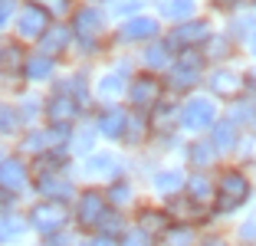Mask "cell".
<instances>
[{"label": "cell", "instance_id": "25", "mask_svg": "<svg viewBox=\"0 0 256 246\" xmlns=\"http://www.w3.org/2000/svg\"><path fill=\"white\" fill-rule=\"evenodd\" d=\"M184 184V174L181 171H161L158 178H154V187H158V190H178V187Z\"/></svg>", "mask_w": 256, "mask_h": 246}, {"label": "cell", "instance_id": "12", "mask_svg": "<svg viewBox=\"0 0 256 246\" xmlns=\"http://www.w3.org/2000/svg\"><path fill=\"white\" fill-rule=\"evenodd\" d=\"M26 184V168L14 158H4L0 161V187H10V190H20Z\"/></svg>", "mask_w": 256, "mask_h": 246}, {"label": "cell", "instance_id": "27", "mask_svg": "<svg viewBox=\"0 0 256 246\" xmlns=\"http://www.w3.org/2000/svg\"><path fill=\"white\" fill-rule=\"evenodd\" d=\"M144 60H148L154 69L168 66V46H164V43H154V46H148V52H144Z\"/></svg>", "mask_w": 256, "mask_h": 246}, {"label": "cell", "instance_id": "10", "mask_svg": "<svg viewBox=\"0 0 256 246\" xmlns=\"http://www.w3.org/2000/svg\"><path fill=\"white\" fill-rule=\"evenodd\" d=\"M154 33H158V23L151 20V16H135V20H128L118 30V36L125 43H135V40H151Z\"/></svg>", "mask_w": 256, "mask_h": 246}, {"label": "cell", "instance_id": "26", "mask_svg": "<svg viewBox=\"0 0 256 246\" xmlns=\"http://www.w3.org/2000/svg\"><path fill=\"white\" fill-rule=\"evenodd\" d=\"M190 161H194L197 168H207V164H214V144L197 142L194 148H190Z\"/></svg>", "mask_w": 256, "mask_h": 246}, {"label": "cell", "instance_id": "16", "mask_svg": "<svg viewBox=\"0 0 256 246\" xmlns=\"http://www.w3.org/2000/svg\"><path fill=\"white\" fill-rule=\"evenodd\" d=\"M138 226H142L138 233H144V236L151 240L154 233H164V230H168V216L158 214V210H142V216H138Z\"/></svg>", "mask_w": 256, "mask_h": 246}, {"label": "cell", "instance_id": "31", "mask_svg": "<svg viewBox=\"0 0 256 246\" xmlns=\"http://www.w3.org/2000/svg\"><path fill=\"white\" fill-rule=\"evenodd\" d=\"M50 138H53V134H46V132H33L30 138H26V151H46V148H50V144H46Z\"/></svg>", "mask_w": 256, "mask_h": 246}, {"label": "cell", "instance_id": "36", "mask_svg": "<svg viewBox=\"0 0 256 246\" xmlns=\"http://www.w3.org/2000/svg\"><path fill=\"white\" fill-rule=\"evenodd\" d=\"M14 16V0H0V26H7Z\"/></svg>", "mask_w": 256, "mask_h": 246}, {"label": "cell", "instance_id": "30", "mask_svg": "<svg viewBox=\"0 0 256 246\" xmlns=\"http://www.w3.org/2000/svg\"><path fill=\"white\" fill-rule=\"evenodd\" d=\"M98 226L106 230V233H102V236H108V240H112V233H122V226H125V224H122V216H115V214H106V216H102V224H98Z\"/></svg>", "mask_w": 256, "mask_h": 246}, {"label": "cell", "instance_id": "15", "mask_svg": "<svg viewBox=\"0 0 256 246\" xmlns=\"http://www.w3.org/2000/svg\"><path fill=\"white\" fill-rule=\"evenodd\" d=\"M197 76H200V56H194V52H184L181 62L174 66V79L181 82V86H190Z\"/></svg>", "mask_w": 256, "mask_h": 246}, {"label": "cell", "instance_id": "1", "mask_svg": "<svg viewBox=\"0 0 256 246\" xmlns=\"http://www.w3.org/2000/svg\"><path fill=\"white\" fill-rule=\"evenodd\" d=\"M66 220H69V214H66V207H62L60 200L36 204V207L30 210V216H26V224H30L33 230H40L43 236H56V233H62Z\"/></svg>", "mask_w": 256, "mask_h": 246}, {"label": "cell", "instance_id": "14", "mask_svg": "<svg viewBox=\"0 0 256 246\" xmlns=\"http://www.w3.org/2000/svg\"><path fill=\"white\" fill-rule=\"evenodd\" d=\"M36 187H40V190H43L46 197H69V194H72V184H69L66 178H56L53 171H46V174H40Z\"/></svg>", "mask_w": 256, "mask_h": 246}, {"label": "cell", "instance_id": "35", "mask_svg": "<svg viewBox=\"0 0 256 246\" xmlns=\"http://www.w3.org/2000/svg\"><path fill=\"white\" fill-rule=\"evenodd\" d=\"M92 128H82V132L76 134V151H92Z\"/></svg>", "mask_w": 256, "mask_h": 246}, {"label": "cell", "instance_id": "19", "mask_svg": "<svg viewBox=\"0 0 256 246\" xmlns=\"http://www.w3.org/2000/svg\"><path fill=\"white\" fill-rule=\"evenodd\" d=\"M158 10L171 20H188L194 14V0H158Z\"/></svg>", "mask_w": 256, "mask_h": 246}, {"label": "cell", "instance_id": "9", "mask_svg": "<svg viewBox=\"0 0 256 246\" xmlns=\"http://www.w3.org/2000/svg\"><path fill=\"white\" fill-rule=\"evenodd\" d=\"M243 86H246V79H243L236 69H217V72L210 76V89L217 92V96H226V98L240 96Z\"/></svg>", "mask_w": 256, "mask_h": 246}, {"label": "cell", "instance_id": "23", "mask_svg": "<svg viewBox=\"0 0 256 246\" xmlns=\"http://www.w3.org/2000/svg\"><path fill=\"white\" fill-rule=\"evenodd\" d=\"M23 69H26L30 79H46V76L53 72V60H50V56H33V60L23 62Z\"/></svg>", "mask_w": 256, "mask_h": 246}, {"label": "cell", "instance_id": "6", "mask_svg": "<svg viewBox=\"0 0 256 246\" xmlns=\"http://www.w3.org/2000/svg\"><path fill=\"white\" fill-rule=\"evenodd\" d=\"M207 40H210V23L207 20H188V23H181V26L171 33V43L184 46V50L200 46V43H207Z\"/></svg>", "mask_w": 256, "mask_h": 246}, {"label": "cell", "instance_id": "5", "mask_svg": "<svg viewBox=\"0 0 256 246\" xmlns=\"http://www.w3.org/2000/svg\"><path fill=\"white\" fill-rule=\"evenodd\" d=\"M16 30H20L23 40H36V36H43V33L50 30V14H46L43 7H36V4H30V7H23V10H20Z\"/></svg>", "mask_w": 256, "mask_h": 246}, {"label": "cell", "instance_id": "3", "mask_svg": "<svg viewBox=\"0 0 256 246\" xmlns=\"http://www.w3.org/2000/svg\"><path fill=\"white\" fill-rule=\"evenodd\" d=\"M214 118H217V108H214L210 98H190L181 108V125L190 128V132H200V128H210Z\"/></svg>", "mask_w": 256, "mask_h": 246}, {"label": "cell", "instance_id": "28", "mask_svg": "<svg viewBox=\"0 0 256 246\" xmlns=\"http://www.w3.org/2000/svg\"><path fill=\"white\" fill-rule=\"evenodd\" d=\"M108 168H115L112 154H96V158H89V164H86V171H89V174H106Z\"/></svg>", "mask_w": 256, "mask_h": 246}, {"label": "cell", "instance_id": "40", "mask_svg": "<svg viewBox=\"0 0 256 246\" xmlns=\"http://www.w3.org/2000/svg\"><path fill=\"white\" fill-rule=\"evenodd\" d=\"M89 246H118V243H115V240H108V236H98V240H92Z\"/></svg>", "mask_w": 256, "mask_h": 246}, {"label": "cell", "instance_id": "32", "mask_svg": "<svg viewBox=\"0 0 256 246\" xmlns=\"http://www.w3.org/2000/svg\"><path fill=\"white\" fill-rule=\"evenodd\" d=\"M36 7H43L46 14H56V16H60V14H66V10H69V0H40Z\"/></svg>", "mask_w": 256, "mask_h": 246}, {"label": "cell", "instance_id": "22", "mask_svg": "<svg viewBox=\"0 0 256 246\" xmlns=\"http://www.w3.org/2000/svg\"><path fill=\"white\" fill-rule=\"evenodd\" d=\"M23 230H26V220H23V216H0V240H4V243L16 240Z\"/></svg>", "mask_w": 256, "mask_h": 246}, {"label": "cell", "instance_id": "33", "mask_svg": "<svg viewBox=\"0 0 256 246\" xmlns=\"http://www.w3.org/2000/svg\"><path fill=\"white\" fill-rule=\"evenodd\" d=\"M108 200H112V204H128V200H132V190H128V184H115L112 190H108Z\"/></svg>", "mask_w": 256, "mask_h": 246}, {"label": "cell", "instance_id": "8", "mask_svg": "<svg viewBox=\"0 0 256 246\" xmlns=\"http://www.w3.org/2000/svg\"><path fill=\"white\" fill-rule=\"evenodd\" d=\"M128 96H132V102H135L138 108H144V105H154V102H158V96H161V82L154 79V76H138V79L132 82Z\"/></svg>", "mask_w": 256, "mask_h": 246}, {"label": "cell", "instance_id": "37", "mask_svg": "<svg viewBox=\"0 0 256 246\" xmlns=\"http://www.w3.org/2000/svg\"><path fill=\"white\" fill-rule=\"evenodd\" d=\"M122 246H151V240L144 236V233H132V236H128Z\"/></svg>", "mask_w": 256, "mask_h": 246}, {"label": "cell", "instance_id": "42", "mask_svg": "<svg viewBox=\"0 0 256 246\" xmlns=\"http://www.w3.org/2000/svg\"><path fill=\"white\" fill-rule=\"evenodd\" d=\"M250 50H253V52H256V36H253V43H250Z\"/></svg>", "mask_w": 256, "mask_h": 246}, {"label": "cell", "instance_id": "18", "mask_svg": "<svg viewBox=\"0 0 256 246\" xmlns=\"http://www.w3.org/2000/svg\"><path fill=\"white\" fill-rule=\"evenodd\" d=\"M188 190H190V200L194 204H207L214 197V184L207 174H194V178L188 180Z\"/></svg>", "mask_w": 256, "mask_h": 246}, {"label": "cell", "instance_id": "41", "mask_svg": "<svg viewBox=\"0 0 256 246\" xmlns=\"http://www.w3.org/2000/svg\"><path fill=\"white\" fill-rule=\"evenodd\" d=\"M200 246H226V240H220V236H214V240H204Z\"/></svg>", "mask_w": 256, "mask_h": 246}, {"label": "cell", "instance_id": "29", "mask_svg": "<svg viewBox=\"0 0 256 246\" xmlns=\"http://www.w3.org/2000/svg\"><path fill=\"white\" fill-rule=\"evenodd\" d=\"M16 128V112L10 105H0V134H10Z\"/></svg>", "mask_w": 256, "mask_h": 246}, {"label": "cell", "instance_id": "38", "mask_svg": "<svg viewBox=\"0 0 256 246\" xmlns=\"http://www.w3.org/2000/svg\"><path fill=\"white\" fill-rule=\"evenodd\" d=\"M46 246H69V236H66V233H56V236L46 240Z\"/></svg>", "mask_w": 256, "mask_h": 246}, {"label": "cell", "instance_id": "4", "mask_svg": "<svg viewBox=\"0 0 256 246\" xmlns=\"http://www.w3.org/2000/svg\"><path fill=\"white\" fill-rule=\"evenodd\" d=\"M106 214H108L106 194H98V190H86V194L79 197V210H76V216H79V226L92 230V226L102 224V216H106Z\"/></svg>", "mask_w": 256, "mask_h": 246}, {"label": "cell", "instance_id": "2", "mask_svg": "<svg viewBox=\"0 0 256 246\" xmlns=\"http://www.w3.org/2000/svg\"><path fill=\"white\" fill-rule=\"evenodd\" d=\"M246 197H250V180L240 171H226L220 178V184H217V210L220 214L236 210L240 204H246Z\"/></svg>", "mask_w": 256, "mask_h": 246}, {"label": "cell", "instance_id": "7", "mask_svg": "<svg viewBox=\"0 0 256 246\" xmlns=\"http://www.w3.org/2000/svg\"><path fill=\"white\" fill-rule=\"evenodd\" d=\"M76 112H79V102H76L69 92H56V96H50V102H46V118L53 122V125L72 122Z\"/></svg>", "mask_w": 256, "mask_h": 246}, {"label": "cell", "instance_id": "34", "mask_svg": "<svg viewBox=\"0 0 256 246\" xmlns=\"http://www.w3.org/2000/svg\"><path fill=\"white\" fill-rule=\"evenodd\" d=\"M240 240H243V243H256V214L240 226Z\"/></svg>", "mask_w": 256, "mask_h": 246}, {"label": "cell", "instance_id": "21", "mask_svg": "<svg viewBox=\"0 0 256 246\" xmlns=\"http://www.w3.org/2000/svg\"><path fill=\"white\" fill-rule=\"evenodd\" d=\"M236 144V125L234 122H220L217 128H214V148H234Z\"/></svg>", "mask_w": 256, "mask_h": 246}, {"label": "cell", "instance_id": "20", "mask_svg": "<svg viewBox=\"0 0 256 246\" xmlns=\"http://www.w3.org/2000/svg\"><path fill=\"white\" fill-rule=\"evenodd\" d=\"M69 46V30L66 26H56V30H46L43 33V52L53 56V52H62Z\"/></svg>", "mask_w": 256, "mask_h": 246}, {"label": "cell", "instance_id": "11", "mask_svg": "<svg viewBox=\"0 0 256 246\" xmlns=\"http://www.w3.org/2000/svg\"><path fill=\"white\" fill-rule=\"evenodd\" d=\"M102 26H106V16L98 14V10L86 7V10H79V14H76V33H79L82 40L98 36V33H102Z\"/></svg>", "mask_w": 256, "mask_h": 246}, {"label": "cell", "instance_id": "17", "mask_svg": "<svg viewBox=\"0 0 256 246\" xmlns=\"http://www.w3.org/2000/svg\"><path fill=\"white\" fill-rule=\"evenodd\" d=\"M161 246H194V230L184 226V224L168 226V230L161 233Z\"/></svg>", "mask_w": 256, "mask_h": 246}, {"label": "cell", "instance_id": "39", "mask_svg": "<svg viewBox=\"0 0 256 246\" xmlns=\"http://www.w3.org/2000/svg\"><path fill=\"white\" fill-rule=\"evenodd\" d=\"M115 4H118V10H138L142 0H115Z\"/></svg>", "mask_w": 256, "mask_h": 246}, {"label": "cell", "instance_id": "13", "mask_svg": "<svg viewBox=\"0 0 256 246\" xmlns=\"http://www.w3.org/2000/svg\"><path fill=\"white\" fill-rule=\"evenodd\" d=\"M128 128V115L122 112V108H108V112H102V118H98V132L108 134V138H122Z\"/></svg>", "mask_w": 256, "mask_h": 246}, {"label": "cell", "instance_id": "43", "mask_svg": "<svg viewBox=\"0 0 256 246\" xmlns=\"http://www.w3.org/2000/svg\"><path fill=\"white\" fill-rule=\"evenodd\" d=\"M0 161H4V158H0Z\"/></svg>", "mask_w": 256, "mask_h": 246}, {"label": "cell", "instance_id": "24", "mask_svg": "<svg viewBox=\"0 0 256 246\" xmlns=\"http://www.w3.org/2000/svg\"><path fill=\"white\" fill-rule=\"evenodd\" d=\"M122 89H125V69H118L112 76H102V82H98V92L102 96H118Z\"/></svg>", "mask_w": 256, "mask_h": 246}]
</instances>
